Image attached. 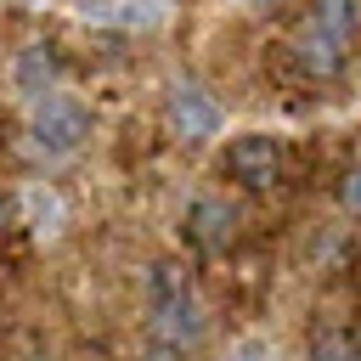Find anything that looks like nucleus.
Here are the masks:
<instances>
[{
	"instance_id": "1",
	"label": "nucleus",
	"mask_w": 361,
	"mask_h": 361,
	"mask_svg": "<svg viewBox=\"0 0 361 361\" xmlns=\"http://www.w3.org/2000/svg\"><path fill=\"white\" fill-rule=\"evenodd\" d=\"M152 338L164 350H192L203 338V305L186 282L180 265H158L152 271Z\"/></svg>"
},
{
	"instance_id": "2",
	"label": "nucleus",
	"mask_w": 361,
	"mask_h": 361,
	"mask_svg": "<svg viewBox=\"0 0 361 361\" xmlns=\"http://www.w3.org/2000/svg\"><path fill=\"white\" fill-rule=\"evenodd\" d=\"M85 135H90V113H85L79 102H68V96H45V102L34 107V118H28V141H34V152H45V158L73 152Z\"/></svg>"
},
{
	"instance_id": "3",
	"label": "nucleus",
	"mask_w": 361,
	"mask_h": 361,
	"mask_svg": "<svg viewBox=\"0 0 361 361\" xmlns=\"http://www.w3.org/2000/svg\"><path fill=\"white\" fill-rule=\"evenodd\" d=\"M226 169H231V180H243L248 192L276 186V180H282V147H276V135H237V141L226 147Z\"/></svg>"
},
{
	"instance_id": "4",
	"label": "nucleus",
	"mask_w": 361,
	"mask_h": 361,
	"mask_svg": "<svg viewBox=\"0 0 361 361\" xmlns=\"http://www.w3.org/2000/svg\"><path fill=\"white\" fill-rule=\"evenodd\" d=\"M169 124H175L186 141H209V135L220 130V107H214V96H209L203 85L180 79V85L169 90Z\"/></svg>"
},
{
	"instance_id": "5",
	"label": "nucleus",
	"mask_w": 361,
	"mask_h": 361,
	"mask_svg": "<svg viewBox=\"0 0 361 361\" xmlns=\"http://www.w3.org/2000/svg\"><path fill=\"white\" fill-rule=\"evenodd\" d=\"M186 237H192V248H203V254H226L231 237H237V209L220 203V197H197V203L186 209Z\"/></svg>"
},
{
	"instance_id": "6",
	"label": "nucleus",
	"mask_w": 361,
	"mask_h": 361,
	"mask_svg": "<svg viewBox=\"0 0 361 361\" xmlns=\"http://www.w3.org/2000/svg\"><path fill=\"white\" fill-rule=\"evenodd\" d=\"M293 56L305 62V73L333 79V73L344 68V39H338V34H327V28H316V23H305V28L293 34Z\"/></svg>"
},
{
	"instance_id": "7",
	"label": "nucleus",
	"mask_w": 361,
	"mask_h": 361,
	"mask_svg": "<svg viewBox=\"0 0 361 361\" xmlns=\"http://www.w3.org/2000/svg\"><path fill=\"white\" fill-rule=\"evenodd\" d=\"M51 85H56V56H51L45 45H28V51L17 56V90L34 96V102H45Z\"/></svg>"
},
{
	"instance_id": "8",
	"label": "nucleus",
	"mask_w": 361,
	"mask_h": 361,
	"mask_svg": "<svg viewBox=\"0 0 361 361\" xmlns=\"http://www.w3.org/2000/svg\"><path fill=\"white\" fill-rule=\"evenodd\" d=\"M85 17H96V23H124V28H147V23H158L164 17V6L158 0H85Z\"/></svg>"
},
{
	"instance_id": "9",
	"label": "nucleus",
	"mask_w": 361,
	"mask_h": 361,
	"mask_svg": "<svg viewBox=\"0 0 361 361\" xmlns=\"http://www.w3.org/2000/svg\"><path fill=\"white\" fill-rule=\"evenodd\" d=\"M310 23L327 28V34H338V39H350L361 28V0H316L310 6Z\"/></svg>"
},
{
	"instance_id": "10",
	"label": "nucleus",
	"mask_w": 361,
	"mask_h": 361,
	"mask_svg": "<svg viewBox=\"0 0 361 361\" xmlns=\"http://www.w3.org/2000/svg\"><path fill=\"white\" fill-rule=\"evenodd\" d=\"M310 361H361V333L355 327H322L310 338Z\"/></svg>"
},
{
	"instance_id": "11",
	"label": "nucleus",
	"mask_w": 361,
	"mask_h": 361,
	"mask_svg": "<svg viewBox=\"0 0 361 361\" xmlns=\"http://www.w3.org/2000/svg\"><path fill=\"white\" fill-rule=\"evenodd\" d=\"M338 197H344V209H350V214H361V164H355V169L344 175V186H338Z\"/></svg>"
},
{
	"instance_id": "12",
	"label": "nucleus",
	"mask_w": 361,
	"mask_h": 361,
	"mask_svg": "<svg viewBox=\"0 0 361 361\" xmlns=\"http://www.w3.org/2000/svg\"><path fill=\"white\" fill-rule=\"evenodd\" d=\"M231 361H259V355H254V350H243V355H231Z\"/></svg>"
},
{
	"instance_id": "13",
	"label": "nucleus",
	"mask_w": 361,
	"mask_h": 361,
	"mask_svg": "<svg viewBox=\"0 0 361 361\" xmlns=\"http://www.w3.org/2000/svg\"><path fill=\"white\" fill-rule=\"evenodd\" d=\"M0 226H6V203H0Z\"/></svg>"
},
{
	"instance_id": "14",
	"label": "nucleus",
	"mask_w": 361,
	"mask_h": 361,
	"mask_svg": "<svg viewBox=\"0 0 361 361\" xmlns=\"http://www.w3.org/2000/svg\"><path fill=\"white\" fill-rule=\"evenodd\" d=\"M254 6H271V0H254Z\"/></svg>"
}]
</instances>
